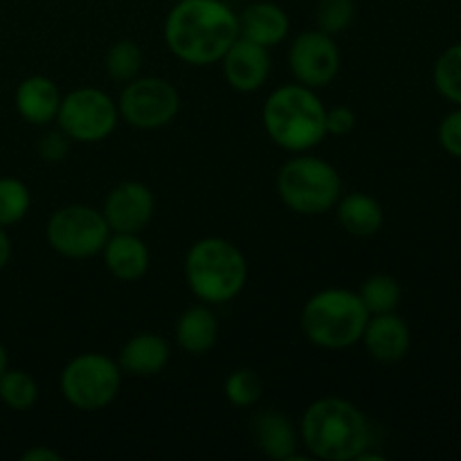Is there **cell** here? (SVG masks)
I'll return each mask as SVG.
<instances>
[{
	"instance_id": "cell-1",
	"label": "cell",
	"mask_w": 461,
	"mask_h": 461,
	"mask_svg": "<svg viewBox=\"0 0 461 461\" xmlns=\"http://www.w3.org/2000/svg\"><path fill=\"white\" fill-rule=\"evenodd\" d=\"M239 39V16L221 0H180L165 23L171 54L192 66L223 59Z\"/></svg>"
},
{
	"instance_id": "cell-2",
	"label": "cell",
	"mask_w": 461,
	"mask_h": 461,
	"mask_svg": "<svg viewBox=\"0 0 461 461\" xmlns=\"http://www.w3.org/2000/svg\"><path fill=\"white\" fill-rule=\"evenodd\" d=\"M302 437L311 455L327 461L358 459L372 441L367 417L345 399H320L302 419Z\"/></svg>"
},
{
	"instance_id": "cell-3",
	"label": "cell",
	"mask_w": 461,
	"mask_h": 461,
	"mask_svg": "<svg viewBox=\"0 0 461 461\" xmlns=\"http://www.w3.org/2000/svg\"><path fill=\"white\" fill-rule=\"evenodd\" d=\"M264 126L286 151H309L327 135V108L309 86H282L266 102Z\"/></svg>"
},
{
	"instance_id": "cell-4",
	"label": "cell",
	"mask_w": 461,
	"mask_h": 461,
	"mask_svg": "<svg viewBox=\"0 0 461 461\" xmlns=\"http://www.w3.org/2000/svg\"><path fill=\"white\" fill-rule=\"evenodd\" d=\"M185 277L198 300L207 304H225L246 286V257L225 239H201L189 248L185 259Z\"/></svg>"
},
{
	"instance_id": "cell-5",
	"label": "cell",
	"mask_w": 461,
	"mask_h": 461,
	"mask_svg": "<svg viewBox=\"0 0 461 461\" xmlns=\"http://www.w3.org/2000/svg\"><path fill=\"white\" fill-rule=\"evenodd\" d=\"M369 322L358 293L347 288H327L306 302L302 311V329L313 345L324 349H347L363 340Z\"/></svg>"
},
{
	"instance_id": "cell-6",
	"label": "cell",
	"mask_w": 461,
	"mask_h": 461,
	"mask_svg": "<svg viewBox=\"0 0 461 461\" xmlns=\"http://www.w3.org/2000/svg\"><path fill=\"white\" fill-rule=\"evenodd\" d=\"M277 192L284 205L297 214H324L340 198L342 180L329 162L302 156L279 169Z\"/></svg>"
},
{
	"instance_id": "cell-7",
	"label": "cell",
	"mask_w": 461,
	"mask_h": 461,
	"mask_svg": "<svg viewBox=\"0 0 461 461\" xmlns=\"http://www.w3.org/2000/svg\"><path fill=\"white\" fill-rule=\"evenodd\" d=\"M122 369L102 354H81L61 372V394L84 412H97L120 394Z\"/></svg>"
},
{
	"instance_id": "cell-8",
	"label": "cell",
	"mask_w": 461,
	"mask_h": 461,
	"mask_svg": "<svg viewBox=\"0 0 461 461\" xmlns=\"http://www.w3.org/2000/svg\"><path fill=\"white\" fill-rule=\"evenodd\" d=\"M106 219L88 205H68L54 212L48 221V241L68 259H86L104 250L108 241Z\"/></svg>"
},
{
	"instance_id": "cell-9",
	"label": "cell",
	"mask_w": 461,
	"mask_h": 461,
	"mask_svg": "<svg viewBox=\"0 0 461 461\" xmlns=\"http://www.w3.org/2000/svg\"><path fill=\"white\" fill-rule=\"evenodd\" d=\"M117 104L104 90L77 88L59 104L57 120L63 133L77 142H102L115 131Z\"/></svg>"
},
{
	"instance_id": "cell-10",
	"label": "cell",
	"mask_w": 461,
	"mask_h": 461,
	"mask_svg": "<svg viewBox=\"0 0 461 461\" xmlns=\"http://www.w3.org/2000/svg\"><path fill=\"white\" fill-rule=\"evenodd\" d=\"M178 108V90L158 77L129 81L117 104L120 115L135 129H160L174 120Z\"/></svg>"
},
{
	"instance_id": "cell-11",
	"label": "cell",
	"mask_w": 461,
	"mask_h": 461,
	"mask_svg": "<svg viewBox=\"0 0 461 461\" xmlns=\"http://www.w3.org/2000/svg\"><path fill=\"white\" fill-rule=\"evenodd\" d=\"M291 70L302 86L309 88H322L336 79L340 70V52L333 39L324 32H306L300 34L293 43L291 54Z\"/></svg>"
},
{
	"instance_id": "cell-12",
	"label": "cell",
	"mask_w": 461,
	"mask_h": 461,
	"mask_svg": "<svg viewBox=\"0 0 461 461\" xmlns=\"http://www.w3.org/2000/svg\"><path fill=\"white\" fill-rule=\"evenodd\" d=\"M153 194L147 185L142 183H122L108 194L106 205H104V219L113 232L138 234L140 230L147 228L153 216Z\"/></svg>"
},
{
	"instance_id": "cell-13",
	"label": "cell",
	"mask_w": 461,
	"mask_h": 461,
	"mask_svg": "<svg viewBox=\"0 0 461 461\" xmlns=\"http://www.w3.org/2000/svg\"><path fill=\"white\" fill-rule=\"evenodd\" d=\"M223 75L232 88L241 93H252L266 84L270 75L268 48L239 36L228 52L223 54Z\"/></svg>"
},
{
	"instance_id": "cell-14",
	"label": "cell",
	"mask_w": 461,
	"mask_h": 461,
	"mask_svg": "<svg viewBox=\"0 0 461 461\" xmlns=\"http://www.w3.org/2000/svg\"><path fill=\"white\" fill-rule=\"evenodd\" d=\"M363 340L369 356L376 358L378 363H399L408 356L412 336H410V327L403 318L394 313H381L369 318L363 331Z\"/></svg>"
},
{
	"instance_id": "cell-15",
	"label": "cell",
	"mask_w": 461,
	"mask_h": 461,
	"mask_svg": "<svg viewBox=\"0 0 461 461\" xmlns=\"http://www.w3.org/2000/svg\"><path fill=\"white\" fill-rule=\"evenodd\" d=\"M104 261L113 277L120 282H135L147 273L149 250L138 234L115 232V237H108L104 246Z\"/></svg>"
},
{
	"instance_id": "cell-16",
	"label": "cell",
	"mask_w": 461,
	"mask_h": 461,
	"mask_svg": "<svg viewBox=\"0 0 461 461\" xmlns=\"http://www.w3.org/2000/svg\"><path fill=\"white\" fill-rule=\"evenodd\" d=\"M288 34V16L273 3H255L239 16V36L264 48L277 45Z\"/></svg>"
},
{
	"instance_id": "cell-17",
	"label": "cell",
	"mask_w": 461,
	"mask_h": 461,
	"mask_svg": "<svg viewBox=\"0 0 461 461\" xmlns=\"http://www.w3.org/2000/svg\"><path fill=\"white\" fill-rule=\"evenodd\" d=\"M252 435L264 455L279 461H293L297 450L295 428L284 414L266 410L252 419Z\"/></svg>"
},
{
	"instance_id": "cell-18",
	"label": "cell",
	"mask_w": 461,
	"mask_h": 461,
	"mask_svg": "<svg viewBox=\"0 0 461 461\" xmlns=\"http://www.w3.org/2000/svg\"><path fill=\"white\" fill-rule=\"evenodd\" d=\"M59 104H61V95L48 77H27L16 90V108L23 120H27L30 124L41 126L54 120L59 113Z\"/></svg>"
},
{
	"instance_id": "cell-19",
	"label": "cell",
	"mask_w": 461,
	"mask_h": 461,
	"mask_svg": "<svg viewBox=\"0 0 461 461\" xmlns=\"http://www.w3.org/2000/svg\"><path fill=\"white\" fill-rule=\"evenodd\" d=\"M169 360V345L156 333H138L124 345L120 354V369L133 376H153L165 369Z\"/></svg>"
},
{
	"instance_id": "cell-20",
	"label": "cell",
	"mask_w": 461,
	"mask_h": 461,
	"mask_svg": "<svg viewBox=\"0 0 461 461\" xmlns=\"http://www.w3.org/2000/svg\"><path fill=\"white\" fill-rule=\"evenodd\" d=\"M216 338H219V322H216V315L205 306L187 309L176 324V340L187 354H205L216 345Z\"/></svg>"
},
{
	"instance_id": "cell-21",
	"label": "cell",
	"mask_w": 461,
	"mask_h": 461,
	"mask_svg": "<svg viewBox=\"0 0 461 461\" xmlns=\"http://www.w3.org/2000/svg\"><path fill=\"white\" fill-rule=\"evenodd\" d=\"M338 219L342 228L354 237H372L383 225V207L367 194H349L338 205Z\"/></svg>"
},
{
	"instance_id": "cell-22",
	"label": "cell",
	"mask_w": 461,
	"mask_h": 461,
	"mask_svg": "<svg viewBox=\"0 0 461 461\" xmlns=\"http://www.w3.org/2000/svg\"><path fill=\"white\" fill-rule=\"evenodd\" d=\"M358 295L369 315L394 313L401 302V288L390 275H374L363 284Z\"/></svg>"
},
{
	"instance_id": "cell-23",
	"label": "cell",
	"mask_w": 461,
	"mask_h": 461,
	"mask_svg": "<svg viewBox=\"0 0 461 461\" xmlns=\"http://www.w3.org/2000/svg\"><path fill=\"white\" fill-rule=\"evenodd\" d=\"M39 399V387L36 381L25 372H5L0 376V401L7 405L9 410H16V412H25Z\"/></svg>"
},
{
	"instance_id": "cell-24",
	"label": "cell",
	"mask_w": 461,
	"mask_h": 461,
	"mask_svg": "<svg viewBox=\"0 0 461 461\" xmlns=\"http://www.w3.org/2000/svg\"><path fill=\"white\" fill-rule=\"evenodd\" d=\"M140 68H142V50L135 41L122 39L111 45L106 54V70L113 81L129 84L138 77Z\"/></svg>"
},
{
	"instance_id": "cell-25",
	"label": "cell",
	"mask_w": 461,
	"mask_h": 461,
	"mask_svg": "<svg viewBox=\"0 0 461 461\" xmlns=\"http://www.w3.org/2000/svg\"><path fill=\"white\" fill-rule=\"evenodd\" d=\"M435 86L448 102L461 106V43L450 45L435 63Z\"/></svg>"
},
{
	"instance_id": "cell-26",
	"label": "cell",
	"mask_w": 461,
	"mask_h": 461,
	"mask_svg": "<svg viewBox=\"0 0 461 461\" xmlns=\"http://www.w3.org/2000/svg\"><path fill=\"white\" fill-rule=\"evenodd\" d=\"M30 189L16 178H0V225H14L30 210Z\"/></svg>"
},
{
	"instance_id": "cell-27",
	"label": "cell",
	"mask_w": 461,
	"mask_h": 461,
	"mask_svg": "<svg viewBox=\"0 0 461 461\" xmlns=\"http://www.w3.org/2000/svg\"><path fill=\"white\" fill-rule=\"evenodd\" d=\"M264 394V381L252 369H237L225 381V396L237 408H250Z\"/></svg>"
},
{
	"instance_id": "cell-28",
	"label": "cell",
	"mask_w": 461,
	"mask_h": 461,
	"mask_svg": "<svg viewBox=\"0 0 461 461\" xmlns=\"http://www.w3.org/2000/svg\"><path fill=\"white\" fill-rule=\"evenodd\" d=\"M356 16L354 0H320L315 9V21L320 32L333 36L345 32Z\"/></svg>"
},
{
	"instance_id": "cell-29",
	"label": "cell",
	"mask_w": 461,
	"mask_h": 461,
	"mask_svg": "<svg viewBox=\"0 0 461 461\" xmlns=\"http://www.w3.org/2000/svg\"><path fill=\"white\" fill-rule=\"evenodd\" d=\"M439 142L446 153L461 158V106L448 113L439 124Z\"/></svg>"
},
{
	"instance_id": "cell-30",
	"label": "cell",
	"mask_w": 461,
	"mask_h": 461,
	"mask_svg": "<svg viewBox=\"0 0 461 461\" xmlns=\"http://www.w3.org/2000/svg\"><path fill=\"white\" fill-rule=\"evenodd\" d=\"M68 135L63 131H52V133H45L39 142V153L43 160L48 162H61L68 156Z\"/></svg>"
},
{
	"instance_id": "cell-31",
	"label": "cell",
	"mask_w": 461,
	"mask_h": 461,
	"mask_svg": "<svg viewBox=\"0 0 461 461\" xmlns=\"http://www.w3.org/2000/svg\"><path fill=\"white\" fill-rule=\"evenodd\" d=\"M356 126V113L347 106H338L327 111V133L349 135Z\"/></svg>"
},
{
	"instance_id": "cell-32",
	"label": "cell",
	"mask_w": 461,
	"mask_h": 461,
	"mask_svg": "<svg viewBox=\"0 0 461 461\" xmlns=\"http://www.w3.org/2000/svg\"><path fill=\"white\" fill-rule=\"evenodd\" d=\"M23 461H61V455L50 448H32L23 455Z\"/></svg>"
},
{
	"instance_id": "cell-33",
	"label": "cell",
	"mask_w": 461,
	"mask_h": 461,
	"mask_svg": "<svg viewBox=\"0 0 461 461\" xmlns=\"http://www.w3.org/2000/svg\"><path fill=\"white\" fill-rule=\"evenodd\" d=\"M9 257H12V241L0 225V270L9 264Z\"/></svg>"
},
{
	"instance_id": "cell-34",
	"label": "cell",
	"mask_w": 461,
	"mask_h": 461,
	"mask_svg": "<svg viewBox=\"0 0 461 461\" xmlns=\"http://www.w3.org/2000/svg\"><path fill=\"white\" fill-rule=\"evenodd\" d=\"M7 351H5V347L0 345V376H3L5 372H7Z\"/></svg>"
}]
</instances>
